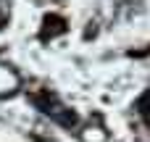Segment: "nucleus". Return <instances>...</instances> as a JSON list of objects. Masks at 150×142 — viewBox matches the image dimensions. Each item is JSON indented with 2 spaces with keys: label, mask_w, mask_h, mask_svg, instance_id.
<instances>
[]
</instances>
